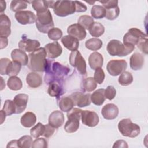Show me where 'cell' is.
Instances as JSON below:
<instances>
[{"label":"cell","mask_w":148,"mask_h":148,"mask_svg":"<svg viewBox=\"0 0 148 148\" xmlns=\"http://www.w3.org/2000/svg\"><path fill=\"white\" fill-rule=\"evenodd\" d=\"M45 47H39L28 55V68L33 72H44L47 65L48 60Z\"/></svg>","instance_id":"obj_1"},{"label":"cell","mask_w":148,"mask_h":148,"mask_svg":"<svg viewBox=\"0 0 148 148\" xmlns=\"http://www.w3.org/2000/svg\"><path fill=\"white\" fill-rule=\"evenodd\" d=\"M69 68L62 64L48 60L47 66L45 69V82L50 83L53 80H61L68 75Z\"/></svg>","instance_id":"obj_2"},{"label":"cell","mask_w":148,"mask_h":148,"mask_svg":"<svg viewBox=\"0 0 148 148\" xmlns=\"http://www.w3.org/2000/svg\"><path fill=\"white\" fill-rule=\"evenodd\" d=\"M106 49L110 56L124 57L132 53L135 46L125 45L119 40L112 39L108 43Z\"/></svg>","instance_id":"obj_3"},{"label":"cell","mask_w":148,"mask_h":148,"mask_svg":"<svg viewBox=\"0 0 148 148\" xmlns=\"http://www.w3.org/2000/svg\"><path fill=\"white\" fill-rule=\"evenodd\" d=\"M118 130L123 136L129 138H135L140 133V127L133 123L129 118L123 119L119 122Z\"/></svg>","instance_id":"obj_4"},{"label":"cell","mask_w":148,"mask_h":148,"mask_svg":"<svg viewBox=\"0 0 148 148\" xmlns=\"http://www.w3.org/2000/svg\"><path fill=\"white\" fill-rule=\"evenodd\" d=\"M35 24L38 31L43 34H46L54 27V24L51 13L49 9L43 13H36Z\"/></svg>","instance_id":"obj_5"},{"label":"cell","mask_w":148,"mask_h":148,"mask_svg":"<svg viewBox=\"0 0 148 148\" xmlns=\"http://www.w3.org/2000/svg\"><path fill=\"white\" fill-rule=\"evenodd\" d=\"M82 110L77 108H72L67 112L68 121L64 125V130L68 133H74L77 131L80 126Z\"/></svg>","instance_id":"obj_6"},{"label":"cell","mask_w":148,"mask_h":148,"mask_svg":"<svg viewBox=\"0 0 148 148\" xmlns=\"http://www.w3.org/2000/svg\"><path fill=\"white\" fill-rule=\"evenodd\" d=\"M54 13L59 17H66L76 12L75 1H56L54 7Z\"/></svg>","instance_id":"obj_7"},{"label":"cell","mask_w":148,"mask_h":148,"mask_svg":"<svg viewBox=\"0 0 148 148\" xmlns=\"http://www.w3.org/2000/svg\"><path fill=\"white\" fill-rule=\"evenodd\" d=\"M69 61L70 64L75 68L81 75H87L86 61L79 51H72L69 57Z\"/></svg>","instance_id":"obj_8"},{"label":"cell","mask_w":148,"mask_h":148,"mask_svg":"<svg viewBox=\"0 0 148 148\" xmlns=\"http://www.w3.org/2000/svg\"><path fill=\"white\" fill-rule=\"evenodd\" d=\"M147 38V35L136 28H130L123 37V44L125 45H136L140 39Z\"/></svg>","instance_id":"obj_9"},{"label":"cell","mask_w":148,"mask_h":148,"mask_svg":"<svg viewBox=\"0 0 148 148\" xmlns=\"http://www.w3.org/2000/svg\"><path fill=\"white\" fill-rule=\"evenodd\" d=\"M127 62L124 60H112L108 62L106 69L108 73L113 76H116L127 69Z\"/></svg>","instance_id":"obj_10"},{"label":"cell","mask_w":148,"mask_h":148,"mask_svg":"<svg viewBox=\"0 0 148 148\" xmlns=\"http://www.w3.org/2000/svg\"><path fill=\"white\" fill-rule=\"evenodd\" d=\"M81 120L82 123L88 127H94L98 125L99 121V116L97 113L91 110H82Z\"/></svg>","instance_id":"obj_11"},{"label":"cell","mask_w":148,"mask_h":148,"mask_svg":"<svg viewBox=\"0 0 148 148\" xmlns=\"http://www.w3.org/2000/svg\"><path fill=\"white\" fill-rule=\"evenodd\" d=\"M70 97L72 98L74 105L79 108L87 106L91 104V94L90 93L84 94L82 92H75L72 94Z\"/></svg>","instance_id":"obj_12"},{"label":"cell","mask_w":148,"mask_h":148,"mask_svg":"<svg viewBox=\"0 0 148 148\" xmlns=\"http://www.w3.org/2000/svg\"><path fill=\"white\" fill-rule=\"evenodd\" d=\"M15 18L18 23L22 25L31 24L36 21V16L31 11L22 10L16 13Z\"/></svg>","instance_id":"obj_13"},{"label":"cell","mask_w":148,"mask_h":148,"mask_svg":"<svg viewBox=\"0 0 148 148\" xmlns=\"http://www.w3.org/2000/svg\"><path fill=\"white\" fill-rule=\"evenodd\" d=\"M18 47L20 49L26 52H33L39 48L40 42L37 40L28 39L25 37L23 39L18 42Z\"/></svg>","instance_id":"obj_14"},{"label":"cell","mask_w":148,"mask_h":148,"mask_svg":"<svg viewBox=\"0 0 148 148\" xmlns=\"http://www.w3.org/2000/svg\"><path fill=\"white\" fill-rule=\"evenodd\" d=\"M67 33L69 35L76 38L79 40L84 39L87 35L86 29L78 23L69 25L67 28Z\"/></svg>","instance_id":"obj_15"},{"label":"cell","mask_w":148,"mask_h":148,"mask_svg":"<svg viewBox=\"0 0 148 148\" xmlns=\"http://www.w3.org/2000/svg\"><path fill=\"white\" fill-rule=\"evenodd\" d=\"M45 49L47 53V57L51 59L57 58L62 52V49L57 42H54L46 45Z\"/></svg>","instance_id":"obj_16"},{"label":"cell","mask_w":148,"mask_h":148,"mask_svg":"<svg viewBox=\"0 0 148 148\" xmlns=\"http://www.w3.org/2000/svg\"><path fill=\"white\" fill-rule=\"evenodd\" d=\"M101 114L106 120H113L119 114V108L113 103H108L102 108Z\"/></svg>","instance_id":"obj_17"},{"label":"cell","mask_w":148,"mask_h":148,"mask_svg":"<svg viewBox=\"0 0 148 148\" xmlns=\"http://www.w3.org/2000/svg\"><path fill=\"white\" fill-rule=\"evenodd\" d=\"M28 100V95L25 94H18L13 99V102L16 106V113H21L26 108Z\"/></svg>","instance_id":"obj_18"},{"label":"cell","mask_w":148,"mask_h":148,"mask_svg":"<svg viewBox=\"0 0 148 148\" xmlns=\"http://www.w3.org/2000/svg\"><path fill=\"white\" fill-rule=\"evenodd\" d=\"M64 120V116L62 112L60 110H54L50 114L48 122L54 128H58L63 125Z\"/></svg>","instance_id":"obj_19"},{"label":"cell","mask_w":148,"mask_h":148,"mask_svg":"<svg viewBox=\"0 0 148 148\" xmlns=\"http://www.w3.org/2000/svg\"><path fill=\"white\" fill-rule=\"evenodd\" d=\"M11 22L5 14H0V36L8 38L11 34Z\"/></svg>","instance_id":"obj_20"},{"label":"cell","mask_w":148,"mask_h":148,"mask_svg":"<svg viewBox=\"0 0 148 148\" xmlns=\"http://www.w3.org/2000/svg\"><path fill=\"white\" fill-rule=\"evenodd\" d=\"M144 64V56L139 52L134 53L130 57V68L134 71L140 70Z\"/></svg>","instance_id":"obj_21"},{"label":"cell","mask_w":148,"mask_h":148,"mask_svg":"<svg viewBox=\"0 0 148 148\" xmlns=\"http://www.w3.org/2000/svg\"><path fill=\"white\" fill-rule=\"evenodd\" d=\"M49 84L47 92L50 96L58 98L64 94L63 87L60 84V80H53Z\"/></svg>","instance_id":"obj_22"},{"label":"cell","mask_w":148,"mask_h":148,"mask_svg":"<svg viewBox=\"0 0 148 148\" xmlns=\"http://www.w3.org/2000/svg\"><path fill=\"white\" fill-rule=\"evenodd\" d=\"M88 64L90 68L93 70L101 68L103 64V58L102 55L98 52H93L89 56Z\"/></svg>","instance_id":"obj_23"},{"label":"cell","mask_w":148,"mask_h":148,"mask_svg":"<svg viewBox=\"0 0 148 148\" xmlns=\"http://www.w3.org/2000/svg\"><path fill=\"white\" fill-rule=\"evenodd\" d=\"M11 57L13 61L20 63L21 65L25 66L28 63V56L25 51L20 49L13 50L11 53Z\"/></svg>","instance_id":"obj_24"},{"label":"cell","mask_w":148,"mask_h":148,"mask_svg":"<svg viewBox=\"0 0 148 148\" xmlns=\"http://www.w3.org/2000/svg\"><path fill=\"white\" fill-rule=\"evenodd\" d=\"M61 42L65 48L72 51L77 50L79 46V40L69 35L62 37Z\"/></svg>","instance_id":"obj_25"},{"label":"cell","mask_w":148,"mask_h":148,"mask_svg":"<svg viewBox=\"0 0 148 148\" xmlns=\"http://www.w3.org/2000/svg\"><path fill=\"white\" fill-rule=\"evenodd\" d=\"M26 82L29 87L38 88L42 85V79L39 74L35 72H32L27 75Z\"/></svg>","instance_id":"obj_26"},{"label":"cell","mask_w":148,"mask_h":148,"mask_svg":"<svg viewBox=\"0 0 148 148\" xmlns=\"http://www.w3.org/2000/svg\"><path fill=\"white\" fill-rule=\"evenodd\" d=\"M36 121V115L31 112H27L24 113L20 119L21 125L25 128H30L35 125Z\"/></svg>","instance_id":"obj_27"},{"label":"cell","mask_w":148,"mask_h":148,"mask_svg":"<svg viewBox=\"0 0 148 148\" xmlns=\"http://www.w3.org/2000/svg\"><path fill=\"white\" fill-rule=\"evenodd\" d=\"M74 105V102L70 96L62 97L58 102V106L60 110L64 112H68L71 110Z\"/></svg>","instance_id":"obj_28"},{"label":"cell","mask_w":148,"mask_h":148,"mask_svg":"<svg viewBox=\"0 0 148 148\" xmlns=\"http://www.w3.org/2000/svg\"><path fill=\"white\" fill-rule=\"evenodd\" d=\"M104 91L105 89L99 88L91 94V101L94 105L101 106L105 100Z\"/></svg>","instance_id":"obj_29"},{"label":"cell","mask_w":148,"mask_h":148,"mask_svg":"<svg viewBox=\"0 0 148 148\" xmlns=\"http://www.w3.org/2000/svg\"><path fill=\"white\" fill-rule=\"evenodd\" d=\"M97 87V83L91 77L84 78L81 83L82 89L86 92H91Z\"/></svg>","instance_id":"obj_30"},{"label":"cell","mask_w":148,"mask_h":148,"mask_svg":"<svg viewBox=\"0 0 148 148\" xmlns=\"http://www.w3.org/2000/svg\"><path fill=\"white\" fill-rule=\"evenodd\" d=\"M88 30L92 36L98 38L103 34L105 32V27L100 23L94 22Z\"/></svg>","instance_id":"obj_31"},{"label":"cell","mask_w":148,"mask_h":148,"mask_svg":"<svg viewBox=\"0 0 148 148\" xmlns=\"http://www.w3.org/2000/svg\"><path fill=\"white\" fill-rule=\"evenodd\" d=\"M102 41L98 38H91L87 40L85 42V46L88 50L97 51L102 46Z\"/></svg>","instance_id":"obj_32"},{"label":"cell","mask_w":148,"mask_h":148,"mask_svg":"<svg viewBox=\"0 0 148 148\" xmlns=\"http://www.w3.org/2000/svg\"><path fill=\"white\" fill-rule=\"evenodd\" d=\"M7 86L9 89L13 91L20 90L23 87L21 79L17 76H10L7 81Z\"/></svg>","instance_id":"obj_33"},{"label":"cell","mask_w":148,"mask_h":148,"mask_svg":"<svg viewBox=\"0 0 148 148\" xmlns=\"http://www.w3.org/2000/svg\"><path fill=\"white\" fill-rule=\"evenodd\" d=\"M21 65L16 61H11L6 70V75L9 76H16L20 72Z\"/></svg>","instance_id":"obj_34"},{"label":"cell","mask_w":148,"mask_h":148,"mask_svg":"<svg viewBox=\"0 0 148 148\" xmlns=\"http://www.w3.org/2000/svg\"><path fill=\"white\" fill-rule=\"evenodd\" d=\"M32 8L36 12V13H43L48 10L46 1L36 0L31 1Z\"/></svg>","instance_id":"obj_35"},{"label":"cell","mask_w":148,"mask_h":148,"mask_svg":"<svg viewBox=\"0 0 148 148\" xmlns=\"http://www.w3.org/2000/svg\"><path fill=\"white\" fill-rule=\"evenodd\" d=\"M45 129V125H43L42 123L39 122L31 129L30 134L33 138H38L39 136L43 135Z\"/></svg>","instance_id":"obj_36"},{"label":"cell","mask_w":148,"mask_h":148,"mask_svg":"<svg viewBox=\"0 0 148 148\" xmlns=\"http://www.w3.org/2000/svg\"><path fill=\"white\" fill-rule=\"evenodd\" d=\"M91 14L94 18H103L105 17V9L101 5H94L91 9Z\"/></svg>","instance_id":"obj_37"},{"label":"cell","mask_w":148,"mask_h":148,"mask_svg":"<svg viewBox=\"0 0 148 148\" xmlns=\"http://www.w3.org/2000/svg\"><path fill=\"white\" fill-rule=\"evenodd\" d=\"M118 82L119 83L123 86H128L133 82L132 75L128 71H124L121 73L118 79Z\"/></svg>","instance_id":"obj_38"},{"label":"cell","mask_w":148,"mask_h":148,"mask_svg":"<svg viewBox=\"0 0 148 148\" xmlns=\"http://www.w3.org/2000/svg\"><path fill=\"white\" fill-rule=\"evenodd\" d=\"M77 23L85 29H89L94 21L92 17L88 15H82L78 18Z\"/></svg>","instance_id":"obj_39"},{"label":"cell","mask_w":148,"mask_h":148,"mask_svg":"<svg viewBox=\"0 0 148 148\" xmlns=\"http://www.w3.org/2000/svg\"><path fill=\"white\" fill-rule=\"evenodd\" d=\"M27 2L24 1H12L10 3V8L12 11L14 12H18L22 11L27 8Z\"/></svg>","instance_id":"obj_40"},{"label":"cell","mask_w":148,"mask_h":148,"mask_svg":"<svg viewBox=\"0 0 148 148\" xmlns=\"http://www.w3.org/2000/svg\"><path fill=\"white\" fill-rule=\"evenodd\" d=\"M6 114V116H9L13 114L16 113V106L14 105L13 101L7 99L5 101L3 108L2 109Z\"/></svg>","instance_id":"obj_41"},{"label":"cell","mask_w":148,"mask_h":148,"mask_svg":"<svg viewBox=\"0 0 148 148\" xmlns=\"http://www.w3.org/2000/svg\"><path fill=\"white\" fill-rule=\"evenodd\" d=\"M120 14V9L119 6L105 9V17L109 20H115L118 17Z\"/></svg>","instance_id":"obj_42"},{"label":"cell","mask_w":148,"mask_h":148,"mask_svg":"<svg viewBox=\"0 0 148 148\" xmlns=\"http://www.w3.org/2000/svg\"><path fill=\"white\" fill-rule=\"evenodd\" d=\"M32 137L29 135H24L18 140V146L20 148H29L32 144Z\"/></svg>","instance_id":"obj_43"},{"label":"cell","mask_w":148,"mask_h":148,"mask_svg":"<svg viewBox=\"0 0 148 148\" xmlns=\"http://www.w3.org/2000/svg\"><path fill=\"white\" fill-rule=\"evenodd\" d=\"M49 38L52 40L57 41L62 37V31L58 28H52L47 32Z\"/></svg>","instance_id":"obj_44"},{"label":"cell","mask_w":148,"mask_h":148,"mask_svg":"<svg viewBox=\"0 0 148 148\" xmlns=\"http://www.w3.org/2000/svg\"><path fill=\"white\" fill-rule=\"evenodd\" d=\"M105 77V72L101 68H97L95 70V72L94 74V79L97 83L99 84H102L104 81Z\"/></svg>","instance_id":"obj_45"},{"label":"cell","mask_w":148,"mask_h":148,"mask_svg":"<svg viewBox=\"0 0 148 148\" xmlns=\"http://www.w3.org/2000/svg\"><path fill=\"white\" fill-rule=\"evenodd\" d=\"M48 143L46 139L43 138H38L33 141L31 147L32 148H47Z\"/></svg>","instance_id":"obj_46"},{"label":"cell","mask_w":148,"mask_h":148,"mask_svg":"<svg viewBox=\"0 0 148 148\" xmlns=\"http://www.w3.org/2000/svg\"><path fill=\"white\" fill-rule=\"evenodd\" d=\"M104 95L105 98L109 100H112L116 95V90L113 86H108L105 90Z\"/></svg>","instance_id":"obj_47"},{"label":"cell","mask_w":148,"mask_h":148,"mask_svg":"<svg viewBox=\"0 0 148 148\" xmlns=\"http://www.w3.org/2000/svg\"><path fill=\"white\" fill-rule=\"evenodd\" d=\"M11 62V61L8 58H2L0 60V73L1 75H6V70Z\"/></svg>","instance_id":"obj_48"},{"label":"cell","mask_w":148,"mask_h":148,"mask_svg":"<svg viewBox=\"0 0 148 148\" xmlns=\"http://www.w3.org/2000/svg\"><path fill=\"white\" fill-rule=\"evenodd\" d=\"M136 45L142 53H145V54H147V38L140 39Z\"/></svg>","instance_id":"obj_49"},{"label":"cell","mask_w":148,"mask_h":148,"mask_svg":"<svg viewBox=\"0 0 148 148\" xmlns=\"http://www.w3.org/2000/svg\"><path fill=\"white\" fill-rule=\"evenodd\" d=\"M100 3L103 5V7L106 9L114 8L118 6V1L109 0V1H99Z\"/></svg>","instance_id":"obj_50"},{"label":"cell","mask_w":148,"mask_h":148,"mask_svg":"<svg viewBox=\"0 0 148 148\" xmlns=\"http://www.w3.org/2000/svg\"><path fill=\"white\" fill-rule=\"evenodd\" d=\"M45 127H46V129L43 136L46 138H49L54 134L55 132V128L50 125L49 124L45 125Z\"/></svg>","instance_id":"obj_51"},{"label":"cell","mask_w":148,"mask_h":148,"mask_svg":"<svg viewBox=\"0 0 148 148\" xmlns=\"http://www.w3.org/2000/svg\"><path fill=\"white\" fill-rule=\"evenodd\" d=\"M113 148H120V147H123V148H128V145L126 141L124 140H117L116 141L113 146Z\"/></svg>","instance_id":"obj_52"},{"label":"cell","mask_w":148,"mask_h":148,"mask_svg":"<svg viewBox=\"0 0 148 148\" xmlns=\"http://www.w3.org/2000/svg\"><path fill=\"white\" fill-rule=\"evenodd\" d=\"M76 5V12H84L87 10V6L80 1H75Z\"/></svg>","instance_id":"obj_53"},{"label":"cell","mask_w":148,"mask_h":148,"mask_svg":"<svg viewBox=\"0 0 148 148\" xmlns=\"http://www.w3.org/2000/svg\"><path fill=\"white\" fill-rule=\"evenodd\" d=\"M0 40H1L0 49H3L7 46V45L8 44V38H6V37L0 36Z\"/></svg>","instance_id":"obj_54"},{"label":"cell","mask_w":148,"mask_h":148,"mask_svg":"<svg viewBox=\"0 0 148 148\" xmlns=\"http://www.w3.org/2000/svg\"><path fill=\"white\" fill-rule=\"evenodd\" d=\"M18 147V140H13L10 141L7 146L6 147Z\"/></svg>","instance_id":"obj_55"},{"label":"cell","mask_w":148,"mask_h":148,"mask_svg":"<svg viewBox=\"0 0 148 148\" xmlns=\"http://www.w3.org/2000/svg\"><path fill=\"white\" fill-rule=\"evenodd\" d=\"M6 7V2L4 1H0V11H1V14H3V12L5 10Z\"/></svg>","instance_id":"obj_56"},{"label":"cell","mask_w":148,"mask_h":148,"mask_svg":"<svg viewBox=\"0 0 148 148\" xmlns=\"http://www.w3.org/2000/svg\"><path fill=\"white\" fill-rule=\"evenodd\" d=\"M6 116V115L5 113L2 110H1V124H2L4 122Z\"/></svg>","instance_id":"obj_57"},{"label":"cell","mask_w":148,"mask_h":148,"mask_svg":"<svg viewBox=\"0 0 148 148\" xmlns=\"http://www.w3.org/2000/svg\"><path fill=\"white\" fill-rule=\"evenodd\" d=\"M1 80V91H2L5 87V82L3 80V78L2 77H0Z\"/></svg>","instance_id":"obj_58"},{"label":"cell","mask_w":148,"mask_h":148,"mask_svg":"<svg viewBox=\"0 0 148 148\" xmlns=\"http://www.w3.org/2000/svg\"><path fill=\"white\" fill-rule=\"evenodd\" d=\"M86 2H87V3H90V4H91V5H92V4H93V3H95V2H89V1H86Z\"/></svg>","instance_id":"obj_59"}]
</instances>
